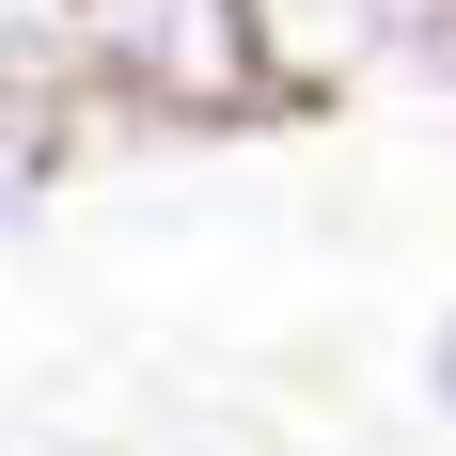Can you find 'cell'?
Returning a JSON list of instances; mask_svg holds the SVG:
<instances>
[{"mask_svg": "<svg viewBox=\"0 0 456 456\" xmlns=\"http://www.w3.org/2000/svg\"><path fill=\"white\" fill-rule=\"evenodd\" d=\"M79 94L110 126H142V142L283 126V110H299L252 0H79Z\"/></svg>", "mask_w": 456, "mask_h": 456, "instance_id": "cell-1", "label": "cell"}, {"mask_svg": "<svg viewBox=\"0 0 456 456\" xmlns=\"http://www.w3.org/2000/svg\"><path fill=\"white\" fill-rule=\"evenodd\" d=\"M299 110L330 94H456V0H252Z\"/></svg>", "mask_w": 456, "mask_h": 456, "instance_id": "cell-2", "label": "cell"}, {"mask_svg": "<svg viewBox=\"0 0 456 456\" xmlns=\"http://www.w3.org/2000/svg\"><path fill=\"white\" fill-rule=\"evenodd\" d=\"M0 79H63L79 94V0H0Z\"/></svg>", "mask_w": 456, "mask_h": 456, "instance_id": "cell-3", "label": "cell"}, {"mask_svg": "<svg viewBox=\"0 0 456 456\" xmlns=\"http://www.w3.org/2000/svg\"><path fill=\"white\" fill-rule=\"evenodd\" d=\"M410 394H425V425H441V441H456V299H441V315H425V346H410Z\"/></svg>", "mask_w": 456, "mask_h": 456, "instance_id": "cell-4", "label": "cell"}]
</instances>
